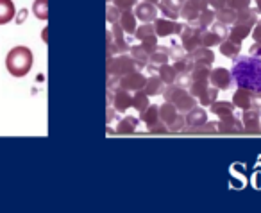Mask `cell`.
Masks as SVG:
<instances>
[{
    "label": "cell",
    "mask_w": 261,
    "mask_h": 213,
    "mask_svg": "<svg viewBox=\"0 0 261 213\" xmlns=\"http://www.w3.org/2000/svg\"><path fill=\"white\" fill-rule=\"evenodd\" d=\"M202 34H199V31L195 27L188 26L185 27V31L181 33V41H182V49L186 52H193L195 49H199V43H202Z\"/></svg>",
    "instance_id": "cell-9"
},
{
    "label": "cell",
    "mask_w": 261,
    "mask_h": 213,
    "mask_svg": "<svg viewBox=\"0 0 261 213\" xmlns=\"http://www.w3.org/2000/svg\"><path fill=\"white\" fill-rule=\"evenodd\" d=\"M106 15H108V22L111 23H116L120 20V16H122V11H120L116 6H108V9H106Z\"/></svg>",
    "instance_id": "cell-31"
},
{
    "label": "cell",
    "mask_w": 261,
    "mask_h": 213,
    "mask_svg": "<svg viewBox=\"0 0 261 213\" xmlns=\"http://www.w3.org/2000/svg\"><path fill=\"white\" fill-rule=\"evenodd\" d=\"M192 54V59L195 63H200V65H207V63H211V59H213V54H211L207 49H195L193 52H190Z\"/></svg>",
    "instance_id": "cell-26"
},
{
    "label": "cell",
    "mask_w": 261,
    "mask_h": 213,
    "mask_svg": "<svg viewBox=\"0 0 261 213\" xmlns=\"http://www.w3.org/2000/svg\"><path fill=\"white\" fill-rule=\"evenodd\" d=\"M177 115H179V109L175 108L172 102L165 101V104L160 106V120H163L167 126H170V124L177 119Z\"/></svg>",
    "instance_id": "cell-16"
},
{
    "label": "cell",
    "mask_w": 261,
    "mask_h": 213,
    "mask_svg": "<svg viewBox=\"0 0 261 213\" xmlns=\"http://www.w3.org/2000/svg\"><path fill=\"white\" fill-rule=\"evenodd\" d=\"M193 65H195V61L192 59V56L190 58H182V59H177V61L174 63L175 70H177L179 74H190L193 68Z\"/></svg>",
    "instance_id": "cell-27"
},
{
    "label": "cell",
    "mask_w": 261,
    "mask_h": 213,
    "mask_svg": "<svg viewBox=\"0 0 261 213\" xmlns=\"http://www.w3.org/2000/svg\"><path fill=\"white\" fill-rule=\"evenodd\" d=\"M186 126H190V127H199V126H202L204 122H206V113L202 111V109H199V108H193V109H190L188 113H186Z\"/></svg>",
    "instance_id": "cell-21"
},
{
    "label": "cell",
    "mask_w": 261,
    "mask_h": 213,
    "mask_svg": "<svg viewBox=\"0 0 261 213\" xmlns=\"http://www.w3.org/2000/svg\"><path fill=\"white\" fill-rule=\"evenodd\" d=\"M140 120L145 124L147 129H149L150 126H154L156 122H160V106L150 104L149 108L145 109V111L140 113Z\"/></svg>",
    "instance_id": "cell-18"
},
{
    "label": "cell",
    "mask_w": 261,
    "mask_h": 213,
    "mask_svg": "<svg viewBox=\"0 0 261 213\" xmlns=\"http://www.w3.org/2000/svg\"><path fill=\"white\" fill-rule=\"evenodd\" d=\"M135 15L142 23H152L158 16V6L152 4V2H145V0H143L142 4L135 6Z\"/></svg>",
    "instance_id": "cell-8"
},
{
    "label": "cell",
    "mask_w": 261,
    "mask_h": 213,
    "mask_svg": "<svg viewBox=\"0 0 261 213\" xmlns=\"http://www.w3.org/2000/svg\"><path fill=\"white\" fill-rule=\"evenodd\" d=\"M108 2H113V0H108Z\"/></svg>",
    "instance_id": "cell-40"
},
{
    "label": "cell",
    "mask_w": 261,
    "mask_h": 213,
    "mask_svg": "<svg viewBox=\"0 0 261 213\" xmlns=\"http://www.w3.org/2000/svg\"><path fill=\"white\" fill-rule=\"evenodd\" d=\"M113 4H115L120 11H133L135 6L138 4V0H113Z\"/></svg>",
    "instance_id": "cell-29"
},
{
    "label": "cell",
    "mask_w": 261,
    "mask_h": 213,
    "mask_svg": "<svg viewBox=\"0 0 261 213\" xmlns=\"http://www.w3.org/2000/svg\"><path fill=\"white\" fill-rule=\"evenodd\" d=\"M154 29H156L158 38H167L172 34H177L182 31V26L172 18H156L154 20Z\"/></svg>",
    "instance_id": "cell-6"
},
{
    "label": "cell",
    "mask_w": 261,
    "mask_h": 213,
    "mask_svg": "<svg viewBox=\"0 0 261 213\" xmlns=\"http://www.w3.org/2000/svg\"><path fill=\"white\" fill-rule=\"evenodd\" d=\"M147 83V77L145 74H142V70H133L130 74L127 76L120 77V88L123 90H129V91H138V90H143Z\"/></svg>",
    "instance_id": "cell-5"
},
{
    "label": "cell",
    "mask_w": 261,
    "mask_h": 213,
    "mask_svg": "<svg viewBox=\"0 0 261 213\" xmlns=\"http://www.w3.org/2000/svg\"><path fill=\"white\" fill-rule=\"evenodd\" d=\"M118 23L122 26V29L125 31L127 36H135L136 29H138V18H136L135 11H122Z\"/></svg>",
    "instance_id": "cell-12"
},
{
    "label": "cell",
    "mask_w": 261,
    "mask_h": 213,
    "mask_svg": "<svg viewBox=\"0 0 261 213\" xmlns=\"http://www.w3.org/2000/svg\"><path fill=\"white\" fill-rule=\"evenodd\" d=\"M113 106H115V109L118 113H125L129 108H133V95H130V91L118 88L113 93Z\"/></svg>",
    "instance_id": "cell-11"
},
{
    "label": "cell",
    "mask_w": 261,
    "mask_h": 213,
    "mask_svg": "<svg viewBox=\"0 0 261 213\" xmlns=\"http://www.w3.org/2000/svg\"><path fill=\"white\" fill-rule=\"evenodd\" d=\"M149 133L150 134H167L168 133V126L163 122V120H160V122H156L154 126L149 127Z\"/></svg>",
    "instance_id": "cell-32"
},
{
    "label": "cell",
    "mask_w": 261,
    "mask_h": 213,
    "mask_svg": "<svg viewBox=\"0 0 261 213\" xmlns=\"http://www.w3.org/2000/svg\"><path fill=\"white\" fill-rule=\"evenodd\" d=\"M168 59H170V49L161 47V45H158L156 51H154L152 54H150V58H149V65L161 66V65H165V63H168Z\"/></svg>",
    "instance_id": "cell-19"
},
{
    "label": "cell",
    "mask_w": 261,
    "mask_h": 213,
    "mask_svg": "<svg viewBox=\"0 0 261 213\" xmlns=\"http://www.w3.org/2000/svg\"><path fill=\"white\" fill-rule=\"evenodd\" d=\"M115 111H116V109H115ZM115 111H111V108L108 109V124L111 122V119H115Z\"/></svg>",
    "instance_id": "cell-38"
},
{
    "label": "cell",
    "mask_w": 261,
    "mask_h": 213,
    "mask_svg": "<svg viewBox=\"0 0 261 213\" xmlns=\"http://www.w3.org/2000/svg\"><path fill=\"white\" fill-rule=\"evenodd\" d=\"M185 124H186L185 115H177V119H175L174 122L168 126V131H174V133H177V131H182V129H185Z\"/></svg>",
    "instance_id": "cell-33"
},
{
    "label": "cell",
    "mask_w": 261,
    "mask_h": 213,
    "mask_svg": "<svg viewBox=\"0 0 261 213\" xmlns=\"http://www.w3.org/2000/svg\"><path fill=\"white\" fill-rule=\"evenodd\" d=\"M182 51L185 49H181L179 45H174V47L170 49V58H174V59H182L185 56H182Z\"/></svg>",
    "instance_id": "cell-36"
},
{
    "label": "cell",
    "mask_w": 261,
    "mask_h": 213,
    "mask_svg": "<svg viewBox=\"0 0 261 213\" xmlns=\"http://www.w3.org/2000/svg\"><path fill=\"white\" fill-rule=\"evenodd\" d=\"M16 15V9L13 0H0V26L9 23Z\"/></svg>",
    "instance_id": "cell-14"
},
{
    "label": "cell",
    "mask_w": 261,
    "mask_h": 213,
    "mask_svg": "<svg viewBox=\"0 0 261 213\" xmlns=\"http://www.w3.org/2000/svg\"><path fill=\"white\" fill-rule=\"evenodd\" d=\"M185 0H160L158 2V11L163 13V16L172 20H177L181 16V9Z\"/></svg>",
    "instance_id": "cell-10"
},
{
    "label": "cell",
    "mask_w": 261,
    "mask_h": 213,
    "mask_svg": "<svg viewBox=\"0 0 261 213\" xmlns=\"http://www.w3.org/2000/svg\"><path fill=\"white\" fill-rule=\"evenodd\" d=\"M192 79L193 81H200V83H206L207 79V70H206V65H200V63H195L192 68Z\"/></svg>",
    "instance_id": "cell-28"
},
{
    "label": "cell",
    "mask_w": 261,
    "mask_h": 213,
    "mask_svg": "<svg viewBox=\"0 0 261 213\" xmlns=\"http://www.w3.org/2000/svg\"><path fill=\"white\" fill-rule=\"evenodd\" d=\"M207 6V0H185L181 9V16L186 18L188 22H193V20L199 18V13H202Z\"/></svg>",
    "instance_id": "cell-7"
},
{
    "label": "cell",
    "mask_w": 261,
    "mask_h": 213,
    "mask_svg": "<svg viewBox=\"0 0 261 213\" xmlns=\"http://www.w3.org/2000/svg\"><path fill=\"white\" fill-rule=\"evenodd\" d=\"M129 54H130V58L135 59V63H136V66H138V70L147 68V65H149V58H150V56L147 54L145 51H143L142 45H136V47H130V49H129Z\"/></svg>",
    "instance_id": "cell-17"
},
{
    "label": "cell",
    "mask_w": 261,
    "mask_h": 213,
    "mask_svg": "<svg viewBox=\"0 0 261 213\" xmlns=\"http://www.w3.org/2000/svg\"><path fill=\"white\" fill-rule=\"evenodd\" d=\"M142 43V49L147 52V54H152L154 51L158 49V36H150V38H147V40H143V41H140Z\"/></svg>",
    "instance_id": "cell-30"
},
{
    "label": "cell",
    "mask_w": 261,
    "mask_h": 213,
    "mask_svg": "<svg viewBox=\"0 0 261 213\" xmlns=\"http://www.w3.org/2000/svg\"><path fill=\"white\" fill-rule=\"evenodd\" d=\"M118 88H120V77L108 76V91H113V93H115Z\"/></svg>",
    "instance_id": "cell-34"
},
{
    "label": "cell",
    "mask_w": 261,
    "mask_h": 213,
    "mask_svg": "<svg viewBox=\"0 0 261 213\" xmlns=\"http://www.w3.org/2000/svg\"><path fill=\"white\" fill-rule=\"evenodd\" d=\"M163 99L167 102H172V104L182 113H188L190 109L195 108V99H193V95L185 91V88L175 83L167 84V88L163 90Z\"/></svg>",
    "instance_id": "cell-3"
},
{
    "label": "cell",
    "mask_w": 261,
    "mask_h": 213,
    "mask_svg": "<svg viewBox=\"0 0 261 213\" xmlns=\"http://www.w3.org/2000/svg\"><path fill=\"white\" fill-rule=\"evenodd\" d=\"M158 76L163 79L165 84H172L175 83V79H177L179 72L175 70L174 65H170V63H165V65L160 66V70H158Z\"/></svg>",
    "instance_id": "cell-20"
},
{
    "label": "cell",
    "mask_w": 261,
    "mask_h": 213,
    "mask_svg": "<svg viewBox=\"0 0 261 213\" xmlns=\"http://www.w3.org/2000/svg\"><path fill=\"white\" fill-rule=\"evenodd\" d=\"M232 77L240 88L261 90V63L254 58H240L232 66Z\"/></svg>",
    "instance_id": "cell-1"
},
{
    "label": "cell",
    "mask_w": 261,
    "mask_h": 213,
    "mask_svg": "<svg viewBox=\"0 0 261 213\" xmlns=\"http://www.w3.org/2000/svg\"><path fill=\"white\" fill-rule=\"evenodd\" d=\"M211 81H213L215 86L225 88V86H229V83H231V77H229V72L218 68V70H215V72L211 74Z\"/></svg>",
    "instance_id": "cell-23"
},
{
    "label": "cell",
    "mask_w": 261,
    "mask_h": 213,
    "mask_svg": "<svg viewBox=\"0 0 261 213\" xmlns=\"http://www.w3.org/2000/svg\"><path fill=\"white\" fill-rule=\"evenodd\" d=\"M135 59L130 58V54H118V56H111L108 58V76H116V77H123L127 74H130L133 70H136Z\"/></svg>",
    "instance_id": "cell-4"
},
{
    "label": "cell",
    "mask_w": 261,
    "mask_h": 213,
    "mask_svg": "<svg viewBox=\"0 0 261 213\" xmlns=\"http://www.w3.org/2000/svg\"><path fill=\"white\" fill-rule=\"evenodd\" d=\"M225 2H227V0H211V4H213L215 8H222Z\"/></svg>",
    "instance_id": "cell-37"
},
{
    "label": "cell",
    "mask_w": 261,
    "mask_h": 213,
    "mask_svg": "<svg viewBox=\"0 0 261 213\" xmlns=\"http://www.w3.org/2000/svg\"><path fill=\"white\" fill-rule=\"evenodd\" d=\"M48 0H34L33 4V13L36 18L40 20H47L48 18Z\"/></svg>",
    "instance_id": "cell-25"
},
{
    "label": "cell",
    "mask_w": 261,
    "mask_h": 213,
    "mask_svg": "<svg viewBox=\"0 0 261 213\" xmlns=\"http://www.w3.org/2000/svg\"><path fill=\"white\" fill-rule=\"evenodd\" d=\"M150 36H158L156 29H154L152 23H142V26H140L138 29H136V33H135V38L138 41H143V40H147V38H150Z\"/></svg>",
    "instance_id": "cell-24"
},
{
    "label": "cell",
    "mask_w": 261,
    "mask_h": 213,
    "mask_svg": "<svg viewBox=\"0 0 261 213\" xmlns=\"http://www.w3.org/2000/svg\"><path fill=\"white\" fill-rule=\"evenodd\" d=\"M150 106V102H149V95L145 93L143 90H138V91H135L133 93V108L136 109L138 113H142V111H145L147 108Z\"/></svg>",
    "instance_id": "cell-22"
},
{
    "label": "cell",
    "mask_w": 261,
    "mask_h": 213,
    "mask_svg": "<svg viewBox=\"0 0 261 213\" xmlns=\"http://www.w3.org/2000/svg\"><path fill=\"white\" fill-rule=\"evenodd\" d=\"M34 63L33 51L25 45H18V47H13L8 52V58H6V68L11 74L13 77H23L31 72Z\"/></svg>",
    "instance_id": "cell-2"
},
{
    "label": "cell",
    "mask_w": 261,
    "mask_h": 213,
    "mask_svg": "<svg viewBox=\"0 0 261 213\" xmlns=\"http://www.w3.org/2000/svg\"><path fill=\"white\" fill-rule=\"evenodd\" d=\"M138 124H140V120L136 119V116L127 115L118 122V126H116V133L118 134H133V133H136Z\"/></svg>",
    "instance_id": "cell-15"
},
{
    "label": "cell",
    "mask_w": 261,
    "mask_h": 213,
    "mask_svg": "<svg viewBox=\"0 0 261 213\" xmlns=\"http://www.w3.org/2000/svg\"><path fill=\"white\" fill-rule=\"evenodd\" d=\"M145 2H152V4L158 6V2H160V0H145Z\"/></svg>",
    "instance_id": "cell-39"
},
{
    "label": "cell",
    "mask_w": 261,
    "mask_h": 213,
    "mask_svg": "<svg viewBox=\"0 0 261 213\" xmlns=\"http://www.w3.org/2000/svg\"><path fill=\"white\" fill-rule=\"evenodd\" d=\"M211 16H213V15H211L210 11H206V9H204V11L200 13V16H199V18H197V26H199V27H206L207 23H210Z\"/></svg>",
    "instance_id": "cell-35"
},
{
    "label": "cell",
    "mask_w": 261,
    "mask_h": 213,
    "mask_svg": "<svg viewBox=\"0 0 261 213\" xmlns=\"http://www.w3.org/2000/svg\"><path fill=\"white\" fill-rule=\"evenodd\" d=\"M163 90H165V83L160 76H150L147 77V83L143 86V91H145L149 97H154V95H163Z\"/></svg>",
    "instance_id": "cell-13"
}]
</instances>
